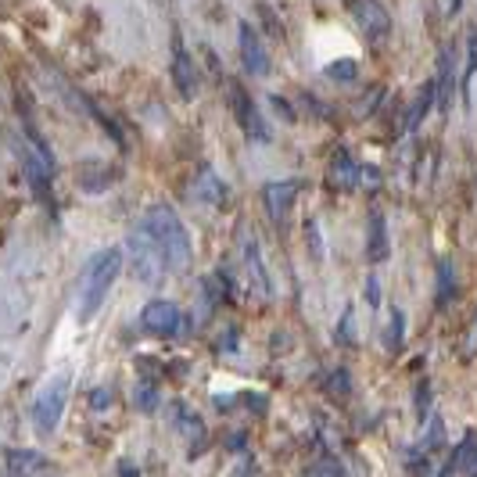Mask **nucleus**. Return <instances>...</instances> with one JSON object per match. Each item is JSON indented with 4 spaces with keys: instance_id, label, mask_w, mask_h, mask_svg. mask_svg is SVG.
Segmentation results:
<instances>
[{
    "instance_id": "nucleus-1",
    "label": "nucleus",
    "mask_w": 477,
    "mask_h": 477,
    "mask_svg": "<svg viewBox=\"0 0 477 477\" xmlns=\"http://www.w3.org/2000/svg\"><path fill=\"white\" fill-rule=\"evenodd\" d=\"M123 262H126L123 258V248H105V251L86 258V266L79 273V288H76V298H79L76 302V313H79L83 323H90L93 316H98V309L105 306L115 276L123 273Z\"/></svg>"
},
{
    "instance_id": "nucleus-2",
    "label": "nucleus",
    "mask_w": 477,
    "mask_h": 477,
    "mask_svg": "<svg viewBox=\"0 0 477 477\" xmlns=\"http://www.w3.org/2000/svg\"><path fill=\"white\" fill-rule=\"evenodd\" d=\"M140 227H144V230L151 234V241L162 248L169 273H187V269H190V258H195V244H190V234H187V227H183V219L176 216L172 205H165V202L151 205V209L144 212V223H140Z\"/></svg>"
},
{
    "instance_id": "nucleus-3",
    "label": "nucleus",
    "mask_w": 477,
    "mask_h": 477,
    "mask_svg": "<svg viewBox=\"0 0 477 477\" xmlns=\"http://www.w3.org/2000/svg\"><path fill=\"white\" fill-rule=\"evenodd\" d=\"M123 251L130 255L126 262H130L133 276H137L140 283H147V288H158V283H162V276L169 273V266H165V255H162V248L151 241V234H147L144 227L130 230V237H126Z\"/></svg>"
},
{
    "instance_id": "nucleus-4",
    "label": "nucleus",
    "mask_w": 477,
    "mask_h": 477,
    "mask_svg": "<svg viewBox=\"0 0 477 477\" xmlns=\"http://www.w3.org/2000/svg\"><path fill=\"white\" fill-rule=\"evenodd\" d=\"M68 388H72V377L68 373H58L51 377L44 392L36 395L33 402V424L40 434H54L58 424H61V413H65V402H68Z\"/></svg>"
},
{
    "instance_id": "nucleus-5",
    "label": "nucleus",
    "mask_w": 477,
    "mask_h": 477,
    "mask_svg": "<svg viewBox=\"0 0 477 477\" xmlns=\"http://www.w3.org/2000/svg\"><path fill=\"white\" fill-rule=\"evenodd\" d=\"M227 98H230V112H234L237 126L244 130V137L255 140V144H266V140H269V126H266V119L258 115V105L251 101V93L234 79V83H227Z\"/></svg>"
},
{
    "instance_id": "nucleus-6",
    "label": "nucleus",
    "mask_w": 477,
    "mask_h": 477,
    "mask_svg": "<svg viewBox=\"0 0 477 477\" xmlns=\"http://www.w3.org/2000/svg\"><path fill=\"white\" fill-rule=\"evenodd\" d=\"M237 248H241V266H244V276H248V288H251L258 298H269V295H273V280H269V269H266V262H262L258 237L251 234V227L241 230Z\"/></svg>"
},
{
    "instance_id": "nucleus-7",
    "label": "nucleus",
    "mask_w": 477,
    "mask_h": 477,
    "mask_svg": "<svg viewBox=\"0 0 477 477\" xmlns=\"http://www.w3.org/2000/svg\"><path fill=\"white\" fill-rule=\"evenodd\" d=\"M298 195H302V179H269V183L262 187V205H266L269 219H273L280 230L291 223V209H295Z\"/></svg>"
},
{
    "instance_id": "nucleus-8",
    "label": "nucleus",
    "mask_w": 477,
    "mask_h": 477,
    "mask_svg": "<svg viewBox=\"0 0 477 477\" xmlns=\"http://www.w3.org/2000/svg\"><path fill=\"white\" fill-rule=\"evenodd\" d=\"M140 327H144L147 334H155V338H176L179 330H187V316L179 313L176 302H169V298H151V302L144 306V313H140Z\"/></svg>"
},
{
    "instance_id": "nucleus-9",
    "label": "nucleus",
    "mask_w": 477,
    "mask_h": 477,
    "mask_svg": "<svg viewBox=\"0 0 477 477\" xmlns=\"http://www.w3.org/2000/svg\"><path fill=\"white\" fill-rule=\"evenodd\" d=\"M348 12H352V19H355V26L362 29V36L370 40V44H385L388 36H392V15H388V8L385 4H377V0H355V4H348Z\"/></svg>"
},
{
    "instance_id": "nucleus-10",
    "label": "nucleus",
    "mask_w": 477,
    "mask_h": 477,
    "mask_svg": "<svg viewBox=\"0 0 477 477\" xmlns=\"http://www.w3.org/2000/svg\"><path fill=\"white\" fill-rule=\"evenodd\" d=\"M237 47H241V65L248 76H269V51H266L258 29L248 26V19L237 22Z\"/></svg>"
},
{
    "instance_id": "nucleus-11",
    "label": "nucleus",
    "mask_w": 477,
    "mask_h": 477,
    "mask_svg": "<svg viewBox=\"0 0 477 477\" xmlns=\"http://www.w3.org/2000/svg\"><path fill=\"white\" fill-rule=\"evenodd\" d=\"M172 83H176V93L183 101H195L198 90H202V79H198V65L190 58L179 44V36H172Z\"/></svg>"
},
{
    "instance_id": "nucleus-12",
    "label": "nucleus",
    "mask_w": 477,
    "mask_h": 477,
    "mask_svg": "<svg viewBox=\"0 0 477 477\" xmlns=\"http://www.w3.org/2000/svg\"><path fill=\"white\" fill-rule=\"evenodd\" d=\"M8 477H54V463L36 449H12L4 456Z\"/></svg>"
},
{
    "instance_id": "nucleus-13",
    "label": "nucleus",
    "mask_w": 477,
    "mask_h": 477,
    "mask_svg": "<svg viewBox=\"0 0 477 477\" xmlns=\"http://www.w3.org/2000/svg\"><path fill=\"white\" fill-rule=\"evenodd\" d=\"M456 47L452 44H441V51H438V76H434V98H438V105H441V112L449 115V108H452V98H456Z\"/></svg>"
},
{
    "instance_id": "nucleus-14",
    "label": "nucleus",
    "mask_w": 477,
    "mask_h": 477,
    "mask_svg": "<svg viewBox=\"0 0 477 477\" xmlns=\"http://www.w3.org/2000/svg\"><path fill=\"white\" fill-rule=\"evenodd\" d=\"M190 195H195V202H202V205L223 209L227 198H230V190H227V183L219 179V172H216L212 165H202V169L195 172V183H190Z\"/></svg>"
},
{
    "instance_id": "nucleus-15",
    "label": "nucleus",
    "mask_w": 477,
    "mask_h": 477,
    "mask_svg": "<svg viewBox=\"0 0 477 477\" xmlns=\"http://www.w3.org/2000/svg\"><path fill=\"white\" fill-rule=\"evenodd\" d=\"M388 255H392L388 219H385V212H380V209H370V216H366V258H370L373 266H380Z\"/></svg>"
},
{
    "instance_id": "nucleus-16",
    "label": "nucleus",
    "mask_w": 477,
    "mask_h": 477,
    "mask_svg": "<svg viewBox=\"0 0 477 477\" xmlns=\"http://www.w3.org/2000/svg\"><path fill=\"white\" fill-rule=\"evenodd\" d=\"M119 165H108V162H83L76 179L83 190H90V195H101V190H108L112 183H119Z\"/></svg>"
},
{
    "instance_id": "nucleus-17",
    "label": "nucleus",
    "mask_w": 477,
    "mask_h": 477,
    "mask_svg": "<svg viewBox=\"0 0 477 477\" xmlns=\"http://www.w3.org/2000/svg\"><path fill=\"white\" fill-rule=\"evenodd\" d=\"M327 179H330V187H338V190H352V187H359V165H355V158H352L345 147L334 151L330 169H327Z\"/></svg>"
},
{
    "instance_id": "nucleus-18",
    "label": "nucleus",
    "mask_w": 477,
    "mask_h": 477,
    "mask_svg": "<svg viewBox=\"0 0 477 477\" xmlns=\"http://www.w3.org/2000/svg\"><path fill=\"white\" fill-rule=\"evenodd\" d=\"M434 276H438L434 306H438V309H445V306H452V302H456V266H452L449 258H441V262H438V269H434Z\"/></svg>"
},
{
    "instance_id": "nucleus-19",
    "label": "nucleus",
    "mask_w": 477,
    "mask_h": 477,
    "mask_svg": "<svg viewBox=\"0 0 477 477\" xmlns=\"http://www.w3.org/2000/svg\"><path fill=\"white\" fill-rule=\"evenodd\" d=\"M431 105H434V79L420 86V98H417V101H413V108H409V119H406V130H409V133L424 126V119H427Z\"/></svg>"
},
{
    "instance_id": "nucleus-20",
    "label": "nucleus",
    "mask_w": 477,
    "mask_h": 477,
    "mask_svg": "<svg viewBox=\"0 0 477 477\" xmlns=\"http://www.w3.org/2000/svg\"><path fill=\"white\" fill-rule=\"evenodd\" d=\"M176 424H179V434H187V438H195L198 445H195V452L202 449V441H205V424H202V417L198 413H190L183 402L176 406Z\"/></svg>"
},
{
    "instance_id": "nucleus-21",
    "label": "nucleus",
    "mask_w": 477,
    "mask_h": 477,
    "mask_svg": "<svg viewBox=\"0 0 477 477\" xmlns=\"http://www.w3.org/2000/svg\"><path fill=\"white\" fill-rule=\"evenodd\" d=\"M477 76V26L466 33V68H463V79H459V90H463V105H470V83Z\"/></svg>"
},
{
    "instance_id": "nucleus-22",
    "label": "nucleus",
    "mask_w": 477,
    "mask_h": 477,
    "mask_svg": "<svg viewBox=\"0 0 477 477\" xmlns=\"http://www.w3.org/2000/svg\"><path fill=\"white\" fill-rule=\"evenodd\" d=\"M323 388H327V395H338V399L352 395V377H348V370H345V366L327 370V377H323Z\"/></svg>"
},
{
    "instance_id": "nucleus-23",
    "label": "nucleus",
    "mask_w": 477,
    "mask_h": 477,
    "mask_svg": "<svg viewBox=\"0 0 477 477\" xmlns=\"http://www.w3.org/2000/svg\"><path fill=\"white\" fill-rule=\"evenodd\" d=\"M402 341H406V316H402V309H392V320L385 327V348L388 352H399Z\"/></svg>"
},
{
    "instance_id": "nucleus-24",
    "label": "nucleus",
    "mask_w": 477,
    "mask_h": 477,
    "mask_svg": "<svg viewBox=\"0 0 477 477\" xmlns=\"http://www.w3.org/2000/svg\"><path fill=\"white\" fill-rule=\"evenodd\" d=\"M158 402H162V395H158V388L151 385V380H140V385L133 388V406H137L140 413H155Z\"/></svg>"
},
{
    "instance_id": "nucleus-25",
    "label": "nucleus",
    "mask_w": 477,
    "mask_h": 477,
    "mask_svg": "<svg viewBox=\"0 0 477 477\" xmlns=\"http://www.w3.org/2000/svg\"><path fill=\"white\" fill-rule=\"evenodd\" d=\"M323 76L334 79V83H355V79H359V65H355L352 58H338V61H330V65L323 68Z\"/></svg>"
},
{
    "instance_id": "nucleus-26",
    "label": "nucleus",
    "mask_w": 477,
    "mask_h": 477,
    "mask_svg": "<svg viewBox=\"0 0 477 477\" xmlns=\"http://www.w3.org/2000/svg\"><path fill=\"white\" fill-rule=\"evenodd\" d=\"M302 477H348V473H345V466H341V463L327 459V463H316V466H309Z\"/></svg>"
},
{
    "instance_id": "nucleus-27",
    "label": "nucleus",
    "mask_w": 477,
    "mask_h": 477,
    "mask_svg": "<svg viewBox=\"0 0 477 477\" xmlns=\"http://www.w3.org/2000/svg\"><path fill=\"white\" fill-rule=\"evenodd\" d=\"M380 98H385V90H380V86H370V93H366V101H355V115H359V119H370Z\"/></svg>"
},
{
    "instance_id": "nucleus-28",
    "label": "nucleus",
    "mask_w": 477,
    "mask_h": 477,
    "mask_svg": "<svg viewBox=\"0 0 477 477\" xmlns=\"http://www.w3.org/2000/svg\"><path fill=\"white\" fill-rule=\"evenodd\" d=\"M352 320H355V309L345 306V316H341V323H338V330H334V341H338V345H352Z\"/></svg>"
},
{
    "instance_id": "nucleus-29",
    "label": "nucleus",
    "mask_w": 477,
    "mask_h": 477,
    "mask_svg": "<svg viewBox=\"0 0 477 477\" xmlns=\"http://www.w3.org/2000/svg\"><path fill=\"white\" fill-rule=\"evenodd\" d=\"M427 413H431V385L424 380V385L417 388V424H424Z\"/></svg>"
},
{
    "instance_id": "nucleus-30",
    "label": "nucleus",
    "mask_w": 477,
    "mask_h": 477,
    "mask_svg": "<svg viewBox=\"0 0 477 477\" xmlns=\"http://www.w3.org/2000/svg\"><path fill=\"white\" fill-rule=\"evenodd\" d=\"M306 237H309V251H313V258L323 262V241H320V227H316V219L306 223Z\"/></svg>"
},
{
    "instance_id": "nucleus-31",
    "label": "nucleus",
    "mask_w": 477,
    "mask_h": 477,
    "mask_svg": "<svg viewBox=\"0 0 477 477\" xmlns=\"http://www.w3.org/2000/svg\"><path fill=\"white\" fill-rule=\"evenodd\" d=\"M258 15L266 19V26H269V36H273V40H283V26H280V19L273 15V8H266V4H258Z\"/></svg>"
},
{
    "instance_id": "nucleus-32",
    "label": "nucleus",
    "mask_w": 477,
    "mask_h": 477,
    "mask_svg": "<svg viewBox=\"0 0 477 477\" xmlns=\"http://www.w3.org/2000/svg\"><path fill=\"white\" fill-rule=\"evenodd\" d=\"M108 406H112V388H93V392H90V409L101 413V409H108Z\"/></svg>"
},
{
    "instance_id": "nucleus-33",
    "label": "nucleus",
    "mask_w": 477,
    "mask_h": 477,
    "mask_svg": "<svg viewBox=\"0 0 477 477\" xmlns=\"http://www.w3.org/2000/svg\"><path fill=\"white\" fill-rule=\"evenodd\" d=\"M269 105L280 112V119H283V123H295V108H291L288 101H283V98H276V93H273V98H269Z\"/></svg>"
},
{
    "instance_id": "nucleus-34",
    "label": "nucleus",
    "mask_w": 477,
    "mask_h": 477,
    "mask_svg": "<svg viewBox=\"0 0 477 477\" xmlns=\"http://www.w3.org/2000/svg\"><path fill=\"white\" fill-rule=\"evenodd\" d=\"M380 183V172L373 165H359V187H377Z\"/></svg>"
},
{
    "instance_id": "nucleus-35",
    "label": "nucleus",
    "mask_w": 477,
    "mask_h": 477,
    "mask_svg": "<svg viewBox=\"0 0 477 477\" xmlns=\"http://www.w3.org/2000/svg\"><path fill=\"white\" fill-rule=\"evenodd\" d=\"M237 348V330L230 327L227 334H223V341H216V352H234Z\"/></svg>"
},
{
    "instance_id": "nucleus-36",
    "label": "nucleus",
    "mask_w": 477,
    "mask_h": 477,
    "mask_svg": "<svg viewBox=\"0 0 477 477\" xmlns=\"http://www.w3.org/2000/svg\"><path fill=\"white\" fill-rule=\"evenodd\" d=\"M230 477H258V470H255V463H251V459H248V456H244V459H241V463H237V470H234V473H230Z\"/></svg>"
},
{
    "instance_id": "nucleus-37",
    "label": "nucleus",
    "mask_w": 477,
    "mask_h": 477,
    "mask_svg": "<svg viewBox=\"0 0 477 477\" xmlns=\"http://www.w3.org/2000/svg\"><path fill=\"white\" fill-rule=\"evenodd\" d=\"M366 298H370V306L380 302V283H377V276H370V283H366Z\"/></svg>"
},
{
    "instance_id": "nucleus-38",
    "label": "nucleus",
    "mask_w": 477,
    "mask_h": 477,
    "mask_svg": "<svg viewBox=\"0 0 477 477\" xmlns=\"http://www.w3.org/2000/svg\"><path fill=\"white\" fill-rule=\"evenodd\" d=\"M466 355H477V323H473L470 334H466Z\"/></svg>"
}]
</instances>
